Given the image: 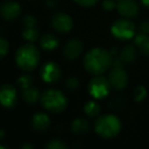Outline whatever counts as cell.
<instances>
[{"label":"cell","instance_id":"1","mask_svg":"<svg viewBox=\"0 0 149 149\" xmlns=\"http://www.w3.org/2000/svg\"><path fill=\"white\" fill-rule=\"evenodd\" d=\"M113 56L103 48H93L84 57V66L90 74L97 76L111 68Z\"/></svg>","mask_w":149,"mask_h":149},{"label":"cell","instance_id":"2","mask_svg":"<svg viewBox=\"0 0 149 149\" xmlns=\"http://www.w3.org/2000/svg\"><path fill=\"white\" fill-rule=\"evenodd\" d=\"M40 59L38 48L34 44L28 43L17 49L15 54V61L19 68L26 72H31L37 68Z\"/></svg>","mask_w":149,"mask_h":149},{"label":"cell","instance_id":"3","mask_svg":"<svg viewBox=\"0 0 149 149\" xmlns=\"http://www.w3.org/2000/svg\"><path fill=\"white\" fill-rule=\"evenodd\" d=\"M122 129L120 118L114 114H105L97 118L95 123V132L100 137L110 139L118 136Z\"/></svg>","mask_w":149,"mask_h":149},{"label":"cell","instance_id":"4","mask_svg":"<svg viewBox=\"0 0 149 149\" xmlns=\"http://www.w3.org/2000/svg\"><path fill=\"white\" fill-rule=\"evenodd\" d=\"M41 104L46 110L53 113L62 112L66 108L68 100L61 91L56 89H48L41 95Z\"/></svg>","mask_w":149,"mask_h":149},{"label":"cell","instance_id":"5","mask_svg":"<svg viewBox=\"0 0 149 149\" xmlns=\"http://www.w3.org/2000/svg\"><path fill=\"white\" fill-rule=\"evenodd\" d=\"M111 89L108 79H106L103 76L97 74L94 78H92L89 82L88 90H89L90 95L95 99H103L109 94V91Z\"/></svg>","mask_w":149,"mask_h":149},{"label":"cell","instance_id":"6","mask_svg":"<svg viewBox=\"0 0 149 149\" xmlns=\"http://www.w3.org/2000/svg\"><path fill=\"white\" fill-rule=\"evenodd\" d=\"M136 33L134 23L129 19H118L111 26V34L113 37L120 40H129L133 38Z\"/></svg>","mask_w":149,"mask_h":149},{"label":"cell","instance_id":"7","mask_svg":"<svg viewBox=\"0 0 149 149\" xmlns=\"http://www.w3.org/2000/svg\"><path fill=\"white\" fill-rule=\"evenodd\" d=\"M108 81L112 89L118 90V91L125 89L128 84L127 72L123 68V66H112L108 74Z\"/></svg>","mask_w":149,"mask_h":149},{"label":"cell","instance_id":"8","mask_svg":"<svg viewBox=\"0 0 149 149\" xmlns=\"http://www.w3.org/2000/svg\"><path fill=\"white\" fill-rule=\"evenodd\" d=\"M40 74H41L42 79L45 83L54 84L60 79L61 70H60L58 64H56L53 61H49L42 65Z\"/></svg>","mask_w":149,"mask_h":149},{"label":"cell","instance_id":"9","mask_svg":"<svg viewBox=\"0 0 149 149\" xmlns=\"http://www.w3.org/2000/svg\"><path fill=\"white\" fill-rule=\"evenodd\" d=\"M0 101L5 108L11 109L15 107L17 102V94L15 88L10 84H4L0 91Z\"/></svg>","mask_w":149,"mask_h":149},{"label":"cell","instance_id":"10","mask_svg":"<svg viewBox=\"0 0 149 149\" xmlns=\"http://www.w3.org/2000/svg\"><path fill=\"white\" fill-rule=\"evenodd\" d=\"M52 27L59 33H68L72 28V19L68 15L64 13H57L52 17Z\"/></svg>","mask_w":149,"mask_h":149},{"label":"cell","instance_id":"11","mask_svg":"<svg viewBox=\"0 0 149 149\" xmlns=\"http://www.w3.org/2000/svg\"><path fill=\"white\" fill-rule=\"evenodd\" d=\"M116 8L118 13L127 19L135 17L139 13V6L135 0H118Z\"/></svg>","mask_w":149,"mask_h":149},{"label":"cell","instance_id":"12","mask_svg":"<svg viewBox=\"0 0 149 149\" xmlns=\"http://www.w3.org/2000/svg\"><path fill=\"white\" fill-rule=\"evenodd\" d=\"M22 13L21 6L15 1H6L1 5L0 13L5 21H13L17 19Z\"/></svg>","mask_w":149,"mask_h":149},{"label":"cell","instance_id":"13","mask_svg":"<svg viewBox=\"0 0 149 149\" xmlns=\"http://www.w3.org/2000/svg\"><path fill=\"white\" fill-rule=\"evenodd\" d=\"M83 51V43L78 39H72L64 45L63 55L66 59L74 60L81 55Z\"/></svg>","mask_w":149,"mask_h":149},{"label":"cell","instance_id":"14","mask_svg":"<svg viewBox=\"0 0 149 149\" xmlns=\"http://www.w3.org/2000/svg\"><path fill=\"white\" fill-rule=\"evenodd\" d=\"M32 127L38 133H44L50 127V118L44 112H37L32 118Z\"/></svg>","mask_w":149,"mask_h":149},{"label":"cell","instance_id":"15","mask_svg":"<svg viewBox=\"0 0 149 149\" xmlns=\"http://www.w3.org/2000/svg\"><path fill=\"white\" fill-rule=\"evenodd\" d=\"M120 57L124 61L125 64L132 63L136 60L137 58V50L131 44H127L120 49Z\"/></svg>","mask_w":149,"mask_h":149},{"label":"cell","instance_id":"16","mask_svg":"<svg viewBox=\"0 0 149 149\" xmlns=\"http://www.w3.org/2000/svg\"><path fill=\"white\" fill-rule=\"evenodd\" d=\"M59 44V40L54 34H45L40 39V45L41 48L47 51L54 50Z\"/></svg>","mask_w":149,"mask_h":149},{"label":"cell","instance_id":"17","mask_svg":"<svg viewBox=\"0 0 149 149\" xmlns=\"http://www.w3.org/2000/svg\"><path fill=\"white\" fill-rule=\"evenodd\" d=\"M70 129H72V132L74 135H84L86 133H88V131L90 129V125L87 120L79 118H76L72 123Z\"/></svg>","mask_w":149,"mask_h":149},{"label":"cell","instance_id":"18","mask_svg":"<svg viewBox=\"0 0 149 149\" xmlns=\"http://www.w3.org/2000/svg\"><path fill=\"white\" fill-rule=\"evenodd\" d=\"M23 99L28 104H35L41 99V94H40V91L38 90V88L32 86V87L24 90Z\"/></svg>","mask_w":149,"mask_h":149},{"label":"cell","instance_id":"19","mask_svg":"<svg viewBox=\"0 0 149 149\" xmlns=\"http://www.w3.org/2000/svg\"><path fill=\"white\" fill-rule=\"evenodd\" d=\"M84 111L90 118H97L100 113V105L94 100H89L84 106Z\"/></svg>","mask_w":149,"mask_h":149},{"label":"cell","instance_id":"20","mask_svg":"<svg viewBox=\"0 0 149 149\" xmlns=\"http://www.w3.org/2000/svg\"><path fill=\"white\" fill-rule=\"evenodd\" d=\"M23 37L29 42H35L39 38V31L36 27L31 28H24Z\"/></svg>","mask_w":149,"mask_h":149},{"label":"cell","instance_id":"21","mask_svg":"<svg viewBox=\"0 0 149 149\" xmlns=\"http://www.w3.org/2000/svg\"><path fill=\"white\" fill-rule=\"evenodd\" d=\"M33 83H34V79L31 74H23V76H21L17 79V85H19V87L23 91L28 89V88L32 87Z\"/></svg>","mask_w":149,"mask_h":149},{"label":"cell","instance_id":"22","mask_svg":"<svg viewBox=\"0 0 149 149\" xmlns=\"http://www.w3.org/2000/svg\"><path fill=\"white\" fill-rule=\"evenodd\" d=\"M79 85H80V82L78 80V78L76 77H70L65 80L64 82V88L68 91H74V90H77L79 88Z\"/></svg>","mask_w":149,"mask_h":149},{"label":"cell","instance_id":"23","mask_svg":"<svg viewBox=\"0 0 149 149\" xmlns=\"http://www.w3.org/2000/svg\"><path fill=\"white\" fill-rule=\"evenodd\" d=\"M46 148L50 149H65L68 148V144H66L64 141L59 140V139H53V140L49 141V142L46 144Z\"/></svg>","mask_w":149,"mask_h":149},{"label":"cell","instance_id":"24","mask_svg":"<svg viewBox=\"0 0 149 149\" xmlns=\"http://www.w3.org/2000/svg\"><path fill=\"white\" fill-rule=\"evenodd\" d=\"M147 90L144 86H138L134 91V99L137 102H141L146 98Z\"/></svg>","mask_w":149,"mask_h":149},{"label":"cell","instance_id":"25","mask_svg":"<svg viewBox=\"0 0 149 149\" xmlns=\"http://www.w3.org/2000/svg\"><path fill=\"white\" fill-rule=\"evenodd\" d=\"M22 23H23L24 28L36 27V25H37V21H36L35 17H33V15H25L23 21H22Z\"/></svg>","mask_w":149,"mask_h":149},{"label":"cell","instance_id":"26","mask_svg":"<svg viewBox=\"0 0 149 149\" xmlns=\"http://www.w3.org/2000/svg\"><path fill=\"white\" fill-rule=\"evenodd\" d=\"M8 49L9 44L7 42V40L4 39V38H1L0 39V56H1V58H3L6 55V53L8 52Z\"/></svg>","mask_w":149,"mask_h":149},{"label":"cell","instance_id":"27","mask_svg":"<svg viewBox=\"0 0 149 149\" xmlns=\"http://www.w3.org/2000/svg\"><path fill=\"white\" fill-rule=\"evenodd\" d=\"M138 47L140 48V51L142 52L143 54L149 56V35L145 38L144 41H143Z\"/></svg>","mask_w":149,"mask_h":149},{"label":"cell","instance_id":"28","mask_svg":"<svg viewBox=\"0 0 149 149\" xmlns=\"http://www.w3.org/2000/svg\"><path fill=\"white\" fill-rule=\"evenodd\" d=\"M102 7L104 10L106 11H111L114 7H116V3L114 2V0H104L102 3Z\"/></svg>","mask_w":149,"mask_h":149},{"label":"cell","instance_id":"29","mask_svg":"<svg viewBox=\"0 0 149 149\" xmlns=\"http://www.w3.org/2000/svg\"><path fill=\"white\" fill-rule=\"evenodd\" d=\"M74 1L79 5H82V6L85 7L93 6L94 4H96L98 2V0H74Z\"/></svg>","mask_w":149,"mask_h":149},{"label":"cell","instance_id":"30","mask_svg":"<svg viewBox=\"0 0 149 149\" xmlns=\"http://www.w3.org/2000/svg\"><path fill=\"white\" fill-rule=\"evenodd\" d=\"M140 32L149 35V19H145L140 25Z\"/></svg>","mask_w":149,"mask_h":149},{"label":"cell","instance_id":"31","mask_svg":"<svg viewBox=\"0 0 149 149\" xmlns=\"http://www.w3.org/2000/svg\"><path fill=\"white\" fill-rule=\"evenodd\" d=\"M46 5L49 8H55L57 6V2L56 0H46Z\"/></svg>","mask_w":149,"mask_h":149},{"label":"cell","instance_id":"32","mask_svg":"<svg viewBox=\"0 0 149 149\" xmlns=\"http://www.w3.org/2000/svg\"><path fill=\"white\" fill-rule=\"evenodd\" d=\"M22 148H25V149H33L34 148V145L32 144H25L22 146Z\"/></svg>","mask_w":149,"mask_h":149},{"label":"cell","instance_id":"33","mask_svg":"<svg viewBox=\"0 0 149 149\" xmlns=\"http://www.w3.org/2000/svg\"><path fill=\"white\" fill-rule=\"evenodd\" d=\"M141 2H142V4L144 5V6L149 8V0H141Z\"/></svg>","mask_w":149,"mask_h":149}]
</instances>
